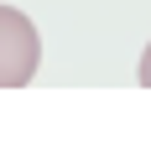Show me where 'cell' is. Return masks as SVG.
I'll list each match as a JSON object with an SVG mask.
<instances>
[{
    "instance_id": "6da1fadb",
    "label": "cell",
    "mask_w": 151,
    "mask_h": 156,
    "mask_svg": "<svg viewBox=\"0 0 151 156\" xmlns=\"http://www.w3.org/2000/svg\"><path fill=\"white\" fill-rule=\"evenodd\" d=\"M42 68V37L37 26L16 11L0 5V89H26Z\"/></svg>"
},
{
    "instance_id": "7a4b0ae2",
    "label": "cell",
    "mask_w": 151,
    "mask_h": 156,
    "mask_svg": "<svg viewBox=\"0 0 151 156\" xmlns=\"http://www.w3.org/2000/svg\"><path fill=\"white\" fill-rule=\"evenodd\" d=\"M135 78L151 89V42H146V52H141V68H135Z\"/></svg>"
}]
</instances>
